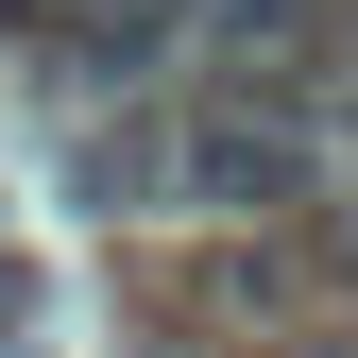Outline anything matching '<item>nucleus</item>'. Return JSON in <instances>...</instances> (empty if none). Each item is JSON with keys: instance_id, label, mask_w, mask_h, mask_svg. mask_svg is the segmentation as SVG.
<instances>
[{"instance_id": "nucleus-3", "label": "nucleus", "mask_w": 358, "mask_h": 358, "mask_svg": "<svg viewBox=\"0 0 358 358\" xmlns=\"http://www.w3.org/2000/svg\"><path fill=\"white\" fill-rule=\"evenodd\" d=\"M341 52H358V34H341Z\"/></svg>"}, {"instance_id": "nucleus-2", "label": "nucleus", "mask_w": 358, "mask_h": 358, "mask_svg": "<svg viewBox=\"0 0 358 358\" xmlns=\"http://www.w3.org/2000/svg\"><path fill=\"white\" fill-rule=\"evenodd\" d=\"M0 341H17V273H0Z\"/></svg>"}, {"instance_id": "nucleus-1", "label": "nucleus", "mask_w": 358, "mask_h": 358, "mask_svg": "<svg viewBox=\"0 0 358 358\" xmlns=\"http://www.w3.org/2000/svg\"><path fill=\"white\" fill-rule=\"evenodd\" d=\"M85 205H120V222H324L341 154H324V103L273 69V85H205V103H154L137 137H103Z\"/></svg>"}]
</instances>
